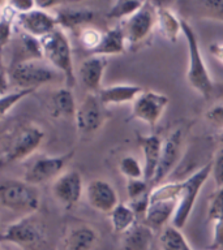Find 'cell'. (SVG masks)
<instances>
[{
  "label": "cell",
  "mask_w": 223,
  "mask_h": 250,
  "mask_svg": "<svg viewBox=\"0 0 223 250\" xmlns=\"http://www.w3.org/2000/svg\"><path fill=\"white\" fill-rule=\"evenodd\" d=\"M54 15L58 20L59 27L62 29H76L85 27L95 19V11L88 7H77V5H62L54 8Z\"/></svg>",
  "instance_id": "cell-17"
},
{
  "label": "cell",
  "mask_w": 223,
  "mask_h": 250,
  "mask_svg": "<svg viewBox=\"0 0 223 250\" xmlns=\"http://www.w3.org/2000/svg\"><path fill=\"white\" fill-rule=\"evenodd\" d=\"M210 176L211 162L199 168L189 177L181 181V191H180L178 207H176V212L174 215V218H172L171 226L181 229L187 224L188 219H189L192 211H193V207H195L200 191H201V189H202V187L205 185V183H206Z\"/></svg>",
  "instance_id": "cell-6"
},
{
  "label": "cell",
  "mask_w": 223,
  "mask_h": 250,
  "mask_svg": "<svg viewBox=\"0 0 223 250\" xmlns=\"http://www.w3.org/2000/svg\"><path fill=\"white\" fill-rule=\"evenodd\" d=\"M138 145L144 155V171L145 180L149 184H152L154 176H156V168L159 164L160 152H162V145L163 141L158 136H140L138 137Z\"/></svg>",
  "instance_id": "cell-18"
},
{
  "label": "cell",
  "mask_w": 223,
  "mask_h": 250,
  "mask_svg": "<svg viewBox=\"0 0 223 250\" xmlns=\"http://www.w3.org/2000/svg\"><path fill=\"white\" fill-rule=\"evenodd\" d=\"M98 241L97 230L81 224L73 227L63 240V250H91Z\"/></svg>",
  "instance_id": "cell-22"
},
{
  "label": "cell",
  "mask_w": 223,
  "mask_h": 250,
  "mask_svg": "<svg viewBox=\"0 0 223 250\" xmlns=\"http://www.w3.org/2000/svg\"><path fill=\"white\" fill-rule=\"evenodd\" d=\"M178 207V199H162V201H153L148 208V212L145 215L144 223L148 224L152 229H163L167 227L170 220L176 212Z\"/></svg>",
  "instance_id": "cell-20"
},
{
  "label": "cell",
  "mask_w": 223,
  "mask_h": 250,
  "mask_svg": "<svg viewBox=\"0 0 223 250\" xmlns=\"http://www.w3.org/2000/svg\"><path fill=\"white\" fill-rule=\"evenodd\" d=\"M45 132L35 124H22L1 138V164L22 162L31 156L45 141Z\"/></svg>",
  "instance_id": "cell-1"
},
{
  "label": "cell",
  "mask_w": 223,
  "mask_h": 250,
  "mask_svg": "<svg viewBox=\"0 0 223 250\" xmlns=\"http://www.w3.org/2000/svg\"><path fill=\"white\" fill-rule=\"evenodd\" d=\"M107 64L109 59L99 55H90L81 62L78 66L77 77L89 94H98L103 89L102 80Z\"/></svg>",
  "instance_id": "cell-16"
},
{
  "label": "cell",
  "mask_w": 223,
  "mask_h": 250,
  "mask_svg": "<svg viewBox=\"0 0 223 250\" xmlns=\"http://www.w3.org/2000/svg\"><path fill=\"white\" fill-rule=\"evenodd\" d=\"M72 156H73V151L64 154V155L37 156L25 168L23 180L37 187V185L47 183L52 179H58Z\"/></svg>",
  "instance_id": "cell-9"
},
{
  "label": "cell",
  "mask_w": 223,
  "mask_h": 250,
  "mask_svg": "<svg viewBox=\"0 0 223 250\" xmlns=\"http://www.w3.org/2000/svg\"><path fill=\"white\" fill-rule=\"evenodd\" d=\"M205 119H206L211 125L217 128H221L223 130V103L214 104L213 107L207 109L205 112Z\"/></svg>",
  "instance_id": "cell-36"
},
{
  "label": "cell",
  "mask_w": 223,
  "mask_h": 250,
  "mask_svg": "<svg viewBox=\"0 0 223 250\" xmlns=\"http://www.w3.org/2000/svg\"><path fill=\"white\" fill-rule=\"evenodd\" d=\"M39 43L42 48L43 59L51 66H54L59 73L63 74L67 87H74L77 76L74 73L72 46L66 30L58 27L51 34L39 39Z\"/></svg>",
  "instance_id": "cell-2"
},
{
  "label": "cell",
  "mask_w": 223,
  "mask_h": 250,
  "mask_svg": "<svg viewBox=\"0 0 223 250\" xmlns=\"http://www.w3.org/2000/svg\"><path fill=\"white\" fill-rule=\"evenodd\" d=\"M183 25V35L187 39L188 54H189V66L187 72V81L193 90L205 99H209L213 93V81L210 73L206 68L205 60L201 54L199 39L193 27L187 20L181 21Z\"/></svg>",
  "instance_id": "cell-3"
},
{
  "label": "cell",
  "mask_w": 223,
  "mask_h": 250,
  "mask_svg": "<svg viewBox=\"0 0 223 250\" xmlns=\"http://www.w3.org/2000/svg\"><path fill=\"white\" fill-rule=\"evenodd\" d=\"M0 203L4 208L19 214H35L41 206V194L37 187L25 180L9 179L0 184Z\"/></svg>",
  "instance_id": "cell-4"
},
{
  "label": "cell",
  "mask_w": 223,
  "mask_h": 250,
  "mask_svg": "<svg viewBox=\"0 0 223 250\" xmlns=\"http://www.w3.org/2000/svg\"><path fill=\"white\" fill-rule=\"evenodd\" d=\"M148 188L149 183L145 179L127 180V194H128L129 201L140 198L142 195L150 193Z\"/></svg>",
  "instance_id": "cell-34"
},
{
  "label": "cell",
  "mask_w": 223,
  "mask_h": 250,
  "mask_svg": "<svg viewBox=\"0 0 223 250\" xmlns=\"http://www.w3.org/2000/svg\"><path fill=\"white\" fill-rule=\"evenodd\" d=\"M210 52L219 62L223 64V43H214V44H211Z\"/></svg>",
  "instance_id": "cell-39"
},
{
  "label": "cell",
  "mask_w": 223,
  "mask_h": 250,
  "mask_svg": "<svg viewBox=\"0 0 223 250\" xmlns=\"http://www.w3.org/2000/svg\"><path fill=\"white\" fill-rule=\"evenodd\" d=\"M120 25L129 48L140 46L156 26V5L150 1H144L142 7L129 19L121 21Z\"/></svg>",
  "instance_id": "cell-8"
},
{
  "label": "cell",
  "mask_w": 223,
  "mask_h": 250,
  "mask_svg": "<svg viewBox=\"0 0 223 250\" xmlns=\"http://www.w3.org/2000/svg\"><path fill=\"white\" fill-rule=\"evenodd\" d=\"M78 104L69 87H60L51 94L50 112L55 119H74Z\"/></svg>",
  "instance_id": "cell-21"
},
{
  "label": "cell",
  "mask_w": 223,
  "mask_h": 250,
  "mask_svg": "<svg viewBox=\"0 0 223 250\" xmlns=\"http://www.w3.org/2000/svg\"><path fill=\"white\" fill-rule=\"evenodd\" d=\"M154 229L148 224L137 222L134 226L123 234L120 250H150Z\"/></svg>",
  "instance_id": "cell-23"
},
{
  "label": "cell",
  "mask_w": 223,
  "mask_h": 250,
  "mask_svg": "<svg viewBox=\"0 0 223 250\" xmlns=\"http://www.w3.org/2000/svg\"><path fill=\"white\" fill-rule=\"evenodd\" d=\"M127 48H128V44H127L125 34L123 31V27L119 23L103 33V39H102L101 44L94 51L93 55H99V56L107 58L110 55L124 54Z\"/></svg>",
  "instance_id": "cell-25"
},
{
  "label": "cell",
  "mask_w": 223,
  "mask_h": 250,
  "mask_svg": "<svg viewBox=\"0 0 223 250\" xmlns=\"http://www.w3.org/2000/svg\"><path fill=\"white\" fill-rule=\"evenodd\" d=\"M160 250H193L181 230L174 226L164 227L159 234Z\"/></svg>",
  "instance_id": "cell-27"
},
{
  "label": "cell",
  "mask_w": 223,
  "mask_h": 250,
  "mask_svg": "<svg viewBox=\"0 0 223 250\" xmlns=\"http://www.w3.org/2000/svg\"><path fill=\"white\" fill-rule=\"evenodd\" d=\"M109 215L112 230L117 234H124L137 223V215L128 203L120 202Z\"/></svg>",
  "instance_id": "cell-26"
},
{
  "label": "cell",
  "mask_w": 223,
  "mask_h": 250,
  "mask_svg": "<svg viewBox=\"0 0 223 250\" xmlns=\"http://www.w3.org/2000/svg\"><path fill=\"white\" fill-rule=\"evenodd\" d=\"M144 1H132V0H120V1H115V3L110 7L106 16L107 19L111 20H124L129 19L131 16L136 13L141 7H142Z\"/></svg>",
  "instance_id": "cell-28"
},
{
  "label": "cell",
  "mask_w": 223,
  "mask_h": 250,
  "mask_svg": "<svg viewBox=\"0 0 223 250\" xmlns=\"http://www.w3.org/2000/svg\"><path fill=\"white\" fill-rule=\"evenodd\" d=\"M16 25L21 29L23 34L41 39L51 34L59 27L58 20L50 11L35 8L26 13H20L16 20Z\"/></svg>",
  "instance_id": "cell-13"
},
{
  "label": "cell",
  "mask_w": 223,
  "mask_h": 250,
  "mask_svg": "<svg viewBox=\"0 0 223 250\" xmlns=\"http://www.w3.org/2000/svg\"><path fill=\"white\" fill-rule=\"evenodd\" d=\"M207 218L213 223L223 222V188L215 191L209 202Z\"/></svg>",
  "instance_id": "cell-33"
},
{
  "label": "cell",
  "mask_w": 223,
  "mask_h": 250,
  "mask_svg": "<svg viewBox=\"0 0 223 250\" xmlns=\"http://www.w3.org/2000/svg\"><path fill=\"white\" fill-rule=\"evenodd\" d=\"M211 177L214 180L215 187L223 188V147H219L211 162Z\"/></svg>",
  "instance_id": "cell-35"
},
{
  "label": "cell",
  "mask_w": 223,
  "mask_h": 250,
  "mask_svg": "<svg viewBox=\"0 0 223 250\" xmlns=\"http://www.w3.org/2000/svg\"><path fill=\"white\" fill-rule=\"evenodd\" d=\"M74 121L81 134H91L101 129L106 121V112L98 94H88L82 99L76 111Z\"/></svg>",
  "instance_id": "cell-11"
},
{
  "label": "cell",
  "mask_w": 223,
  "mask_h": 250,
  "mask_svg": "<svg viewBox=\"0 0 223 250\" xmlns=\"http://www.w3.org/2000/svg\"><path fill=\"white\" fill-rule=\"evenodd\" d=\"M183 19L175 15L174 12L163 5H156V26L160 34L167 39L168 42L175 43L180 34H183Z\"/></svg>",
  "instance_id": "cell-24"
},
{
  "label": "cell",
  "mask_w": 223,
  "mask_h": 250,
  "mask_svg": "<svg viewBox=\"0 0 223 250\" xmlns=\"http://www.w3.org/2000/svg\"><path fill=\"white\" fill-rule=\"evenodd\" d=\"M219 144H221V147H223V130L219 134Z\"/></svg>",
  "instance_id": "cell-41"
},
{
  "label": "cell",
  "mask_w": 223,
  "mask_h": 250,
  "mask_svg": "<svg viewBox=\"0 0 223 250\" xmlns=\"http://www.w3.org/2000/svg\"><path fill=\"white\" fill-rule=\"evenodd\" d=\"M46 238L45 224L35 214L25 215L19 220L5 227L1 234L4 242L15 244L22 248H33L39 245Z\"/></svg>",
  "instance_id": "cell-7"
},
{
  "label": "cell",
  "mask_w": 223,
  "mask_h": 250,
  "mask_svg": "<svg viewBox=\"0 0 223 250\" xmlns=\"http://www.w3.org/2000/svg\"><path fill=\"white\" fill-rule=\"evenodd\" d=\"M31 93H34V90L31 89H19L16 91H9L7 94H3L1 95V99H0V113L1 116H7L8 112L11 111L13 107H15L20 101H22L27 95H30Z\"/></svg>",
  "instance_id": "cell-31"
},
{
  "label": "cell",
  "mask_w": 223,
  "mask_h": 250,
  "mask_svg": "<svg viewBox=\"0 0 223 250\" xmlns=\"http://www.w3.org/2000/svg\"><path fill=\"white\" fill-rule=\"evenodd\" d=\"M214 229H213V240L209 246L210 250H223V222L213 223Z\"/></svg>",
  "instance_id": "cell-37"
},
{
  "label": "cell",
  "mask_w": 223,
  "mask_h": 250,
  "mask_svg": "<svg viewBox=\"0 0 223 250\" xmlns=\"http://www.w3.org/2000/svg\"><path fill=\"white\" fill-rule=\"evenodd\" d=\"M183 141L184 134L180 128H176L167 136L162 145V152L156 176L152 181V185L156 187L163 183V180L171 173L179 163L180 158L183 155Z\"/></svg>",
  "instance_id": "cell-12"
},
{
  "label": "cell",
  "mask_w": 223,
  "mask_h": 250,
  "mask_svg": "<svg viewBox=\"0 0 223 250\" xmlns=\"http://www.w3.org/2000/svg\"><path fill=\"white\" fill-rule=\"evenodd\" d=\"M144 90L140 86L131 83H119V85L106 86L98 93V97L103 105H120L132 103Z\"/></svg>",
  "instance_id": "cell-19"
},
{
  "label": "cell",
  "mask_w": 223,
  "mask_h": 250,
  "mask_svg": "<svg viewBox=\"0 0 223 250\" xmlns=\"http://www.w3.org/2000/svg\"><path fill=\"white\" fill-rule=\"evenodd\" d=\"M1 95H3V94H7L8 91V87H9V86H11V83H12V81H11V76H9V72H7V70L4 69H1Z\"/></svg>",
  "instance_id": "cell-40"
},
{
  "label": "cell",
  "mask_w": 223,
  "mask_h": 250,
  "mask_svg": "<svg viewBox=\"0 0 223 250\" xmlns=\"http://www.w3.org/2000/svg\"><path fill=\"white\" fill-rule=\"evenodd\" d=\"M119 171L127 180L145 179L144 166L132 155L123 156L119 162Z\"/></svg>",
  "instance_id": "cell-29"
},
{
  "label": "cell",
  "mask_w": 223,
  "mask_h": 250,
  "mask_svg": "<svg viewBox=\"0 0 223 250\" xmlns=\"http://www.w3.org/2000/svg\"><path fill=\"white\" fill-rule=\"evenodd\" d=\"M51 193L63 206L72 207L80 202L84 193V180L77 169H68L54 180Z\"/></svg>",
  "instance_id": "cell-14"
},
{
  "label": "cell",
  "mask_w": 223,
  "mask_h": 250,
  "mask_svg": "<svg viewBox=\"0 0 223 250\" xmlns=\"http://www.w3.org/2000/svg\"><path fill=\"white\" fill-rule=\"evenodd\" d=\"M170 99L167 95L153 90H144L132 104V117L154 126L163 116Z\"/></svg>",
  "instance_id": "cell-10"
},
{
  "label": "cell",
  "mask_w": 223,
  "mask_h": 250,
  "mask_svg": "<svg viewBox=\"0 0 223 250\" xmlns=\"http://www.w3.org/2000/svg\"><path fill=\"white\" fill-rule=\"evenodd\" d=\"M189 7H192L193 11L205 16V17L223 21V1H210V0L192 1L189 3Z\"/></svg>",
  "instance_id": "cell-30"
},
{
  "label": "cell",
  "mask_w": 223,
  "mask_h": 250,
  "mask_svg": "<svg viewBox=\"0 0 223 250\" xmlns=\"http://www.w3.org/2000/svg\"><path fill=\"white\" fill-rule=\"evenodd\" d=\"M13 9H15L17 13H26V12H30L33 9L37 8V3L33 1V0H15V1H9Z\"/></svg>",
  "instance_id": "cell-38"
},
{
  "label": "cell",
  "mask_w": 223,
  "mask_h": 250,
  "mask_svg": "<svg viewBox=\"0 0 223 250\" xmlns=\"http://www.w3.org/2000/svg\"><path fill=\"white\" fill-rule=\"evenodd\" d=\"M59 72L45 59H25L9 69L12 83L19 89H31L55 81Z\"/></svg>",
  "instance_id": "cell-5"
},
{
  "label": "cell",
  "mask_w": 223,
  "mask_h": 250,
  "mask_svg": "<svg viewBox=\"0 0 223 250\" xmlns=\"http://www.w3.org/2000/svg\"><path fill=\"white\" fill-rule=\"evenodd\" d=\"M78 38H80V42L84 46V48L94 52L101 44L102 39H103V33H101L98 29H94V27L85 26L80 30Z\"/></svg>",
  "instance_id": "cell-32"
},
{
  "label": "cell",
  "mask_w": 223,
  "mask_h": 250,
  "mask_svg": "<svg viewBox=\"0 0 223 250\" xmlns=\"http://www.w3.org/2000/svg\"><path fill=\"white\" fill-rule=\"evenodd\" d=\"M86 201L94 210L111 214L115 207L119 205V195L115 188L106 180L94 179L85 187Z\"/></svg>",
  "instance_id": "cell-15"
}]
</instances>
